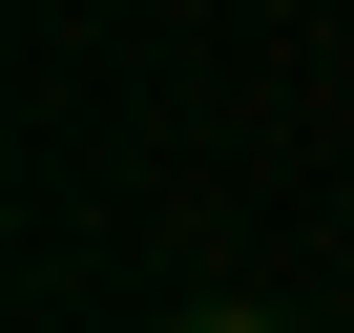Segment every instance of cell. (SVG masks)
I'll use <instances>...</instances> for the list:
<instances>
[{
  "label": "cell",
  "instance_id": "1",
  "mask_svg": "<svg viewBox=\"0 0 354 333\" xmlns=\"http://www.w3.org/2000/svg\"><path fill=\"white\" fill-rule=\"evenodd\" d=\"M167 333H292V312H167Z\"/></svg>",
  "mask_w": 354,
  "mask_h": 333
}]
</instances>
